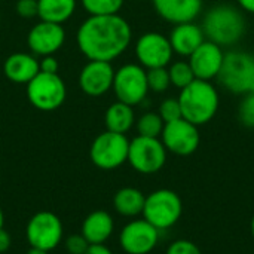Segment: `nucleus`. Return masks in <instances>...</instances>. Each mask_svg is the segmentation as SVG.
Returning a JSON list of instances; mask_svg holds the SVG:
<instances>
[{
	"label": "nucleus",
	"mask_w": 254,
	"mask_h": 254,
	"mask_svg": "<svg viewBox=\"0 0 254 254\" xmlns=\"http://www.w3.org/2000/svg\"><path fill=\"white\" fill-rule=\"evenodd\" d=\"M15 9L21 18H34L37 16V0H18Z\"/></svg>",
	"instance_id": "32"
},
{
	"label": "nucleus",
	"mask_w": 254,
	"mask_h": 254,
	"mask_svg": "<svg viewBox=\"0 0 254 254\" xmlns=\"http://www.w3.org/2000/svg\"><path fill=\"white\" fill-rule=\"evenodd\" d=\"M161 141L168 152L179 156H189L199 147L201 137L198 127L182 118L164 125Z\"/></svg>",
	"instance_id": "11"
},
{
	"label": "nucleus",
	"mask_w": 254,
	"mask_h": 254,
	"mask_svg": "<svg viewBox=\"0 0 254 254\" xmlns=\"http://www.w3.org/2000/svg\"><path fill=\"white\" fill-rule=\"evenodd\" d=\"M238 119L244 127L254 128V92L246 94L241 100L238 107Z\"/></svg>",
	"instance_id": "28"
},
{
	"label": "nucleus",
	"mask_w": 254,
	"mask_h": 254,
	"mask_svg": "<svg viewBox=\"0 0 254 254\" xmlns=\"http://www.w3.org/2000/svg\"><path fill=\"white\" fill-rule=\"evenodd\" d=\"M0 21H1V15H0Z\"/></svg>",
	"instance_id": "40"
},
{
	"label": "nucleus",
	"mask_w": 254,
	"mask_h": 254,
	"mask_svg": "<svg viewBox=\"0 0 254 254\" xmlns=\"http://www.w3.org/2000/svg\"><path fill=\"white\" fill-rule=\"evenodd\" d=\"M201 27L207 40L219 46H231L241 40L247 24L240 7L216 4L205 13Z\"/></svg>",
	"instance_id": "2"
},
{
	"label": "nucleus",
	"mask_w": 254,
	"mask_h": 254,
	"mask_svg": "<svg viewBox=\"0 0 254 254\" xmlns=\"http://www.w3.org/2000/svg\"><path fill=\"white\" fill-rule=\"evenodd\" d=\"M146 196L135 188H122L113 196V208L124 217H137L143 213Z\"/></svg>",
	"instance_id": "22"
},
{
	"label": "nucleus",
	"mask_w": 254,
	"mask_h": 254,
	"mask_svg": "<svg viewBox=\"0 0 254 254\" xmlns=\"http://www.w3.org/2000/svg\"><path fill=\"white\" fill-rule=\"evenodd\" d=\"M252 235H253V238H254V216H253V219H252Z\"/></svg>",
	"instance_id": "39"
},
{
	"label": "nucleus",
	"mask_w": 254,
	"mask_h": 254,
	"mask_svg": "<svg viewBox=\"0 0 254 254\" xmlns=\"http://www.w3.org/2000/svg\"><path fill=\"white\" fill-rule=\"evenodd\" d=\"M159 241V231L147 220L127 223L119 235L121 247L128 254H149Z\"/></svg>",
	"instance_id": "13"
},
{
	"label": "nucleus",
	"mask_w": 254,
	"mask_h": 254,
	"mask_svg": "<svg viewBox=\"0 0 254 254\" xmlns=\"http://www.w3.org/2000/svg\"><path fill=\"white\" fill-rule=\"evenodd\" d=\"M132 30L125 18L116 15L89 16L76 34L79 51L89 61L112 63L131 45Z\"/></svg>",
	"instance_id": "1"
},
{
	"label": "nucleus",
	"mask_w": 254,
	"mask_h": 254,
	"mask_svg": "<svg viewBox=\"0 0 254 254\" xmlns=\"http://www.w3.org/2000/svg\"><path fill=\"white\" fill-rule=\"evenodd\" d=\"M147 73V85L149 91L153 92H165L171 86L170 73L167 67H158V68H149Z\"/></svg>",
	"instance_id": "27"
},
{
	"label": "nucleus",
	"mask_w": 254,
	"mask_h": 254,
	"mask_svg": "<svg viewBox=\"0 0 254 254\" xmlns=\"http://www.w3.org/2000/svg\"><path fill=\"white\" fill-rule=\"evenodd\" d=\"M167 254H201V250L196 247V244H193L192 241L188 240H179L174 241L168 250Z\"/></svg>",
	"instance_id": "31"
},
{
	"label": "nucleus",
	"mask_w": 254,
	"mask_h": 254,
	"mask_svg": "<svg viewBox=\"0 0 254 254\" xmlns=\"http://www.w3.org/2000/svg\"><path fill=\"white\" fill-rule=\"evenodd\" d=\"M125 0H82V6L89 16L116 15L122 9Z\"/></svg>",
	"instance_id": "25"
},
{
	"label": "nucleus",
	"mask_w": 254,
	"mask_h": 254,
	"mask_svg": "<svg viewBox=\"0 0 254 254\" xmlns=\"http://www.w3.org/2000/svg\"><path fill=\"white\" fill-rule=\"evenodd\" d=\"M25 235L30 247L52 252L63 241L64 228L57 214L51 211H39L28 220Z\"/></svg>",
	"instance_id": "10"
},
{
	"label": "nucleus",
	"mask_w": 254,
	"mask_h": 254,
	"mask_svg": "<svg viewBox=\"0 0 254 254\" xmlns=\"http://www.w3.org/2000/svg\"><path fill=\"white\" fill-rule=\"evenodd\" d=\"M67 88L58 73L39 71L27 83V97L33 107L42 112H54L65 101Z\"/></svg>",
	"instance_id": "6"
},
{
	"label": "nucleus",
	"mask_w": 254,
	"mask_h": 254,
	"mask_svg": "<svg viewBox=\"0 0 254 254\" xmlns=\"http://www.w3.org/2000/svg\"><path fill=\"white\" fill-rule=\"evenodd\" d=\"M4 76L13 83H28L39 71V60L33 54L15 52L4 60Z\"/></svg>",
	"instance_id": "19"
},
{
	"label": "nucleus",
	"mask_w": 254,
	"mask_h": 254,
	"mask_svg": "<svg viewBox=\"0 0 254 254\" xmlns=\"http://www.w3.org/2000/svg\"><path fill=\"white\" fill-rule=\"evenodd\" d=\"M173 48L170 39L158 31H149L138 37L135 43V57L138 64L149 68L167 67L173 58Z\"/></svg>",
	"instance_id": "12"
},
{
	"label": "nucleus",
	"mask_w": 254,
	"mask_h": 254,
	"mask_svg": "<svg viewBox=\"0 0 254 254\" xmlns=\"http://www.w3.org/2000/svg\"><path fill=\"white\" fill-rule=\"evenodd\" d=\"M76 10V0H37V16L40 21L63 24Z\"/></svg>",
	"instance_id": "21"
},
{
	"label": "nucleus",
	"mask_w": 254,
	"mask_h": 254,
	"mask_svg": "<svg viewBox=\"0 0 254 254\" xmlns=\"http://www.w3.org/2000/svg\"><path fill=\"white\" fill-rule=\"evenodd\" d=\"M39 68L40 71H45V73H58L60 64L54 55H46V57H42V60L39 61Z\"/></svg>",
	"instance_id": "33"
},
{
	"label": "nucleus",
	"mask_w": 254,
	"mask_h": 254,
	"mask_svg": "<svg viewBox=\"0 0 254 254\" xmlns=\"http://www.w3.org/2000/svg\"><path fill=\"white\" fill-rule=\"evenodd\" d=\"M240 7L246 12L254 13V0H237Z\"/></svg>",
	"instance_id": "36"
},
{
	"label": "nucleus",
	"mask_w": 254,
	"mask_h": 254,
	"mask_svg": "<svg viewBox=\"0 0 254 254\" xmlns=\"http://www.w3.org/2000/svg\"><path fill=\"white\" fill-rule=\"evenodd\" d=\"M217 79L229 92L241 95L254 92V57L241 51L225 54Z\"/></svg>",
	"instance_id": "4"
},
{
	"label": "nucleus",
	"mask_w": 254,
	"mask_h": 254,
	"mask_svg": "<svg viewBox=\"0 0 254 254\" xmlns=\"http://www.w3.org/2000/svg\"><path fill=\"white\" fill-rule=\"evenodd\" d=\"M3 225H4V214H3V211L0 208V229L3 228Z\"/></svg>",
	"instance_id": "38"
},
{
	"label": "nucleus",
	"mask_w": 254,
	"mask_h": 254,
	"mask_svg": "<svg viewBox=\"0 0 254 254\" xmlns=\"http://www.w3.org/2000/svg\"><path fill=\"white\" fill-rule=\"evenodd\" d=\"M168 73H170L171 85H174L179 89L186 88L188 85H190L196 79L192 68H190V65H189V63H186V61L173 63L171 67L168 68Z\"/></svg>",
	"instance_id": "26"
},
{
	"label": "nucleus",
	"mask_w": 254,
	"mask_h": 254,
	"mask_svg": "<svg viewBox=\"0 0 254 254\" xmlns=\"http://www.w3.org/2000/svg\"><path fill=\"white\" fill-rule=\"evenodd\" d=\"M89 246L91 244L85 240V237L82 234L70 235L64 243L65 252L68 254H85L86 250L89 249Z\"/></svg>",
	"instance_id": "30"
},
{
	"label": "nucleus",
	"mask_w": 254,
	"mask_h": 254,
	"mask_svg": "<svg viewBox=\"0 0 254 254\" xmlns=\"http://www.w3.org/2000/svg\"><path fill=\"white\" fill-rule=\"evenodd\" d=\"M85 254H113V252L109 247H106L104 244H92V246H89V249L86 250Z\"/></svg>",
	"instance_id": "35"
},
{
	"label": "nucleus",
	"mask_w": 254,
	"mask_h": 254,
	"mask_svg": "<svg viewBox=\"0 0 254 254\" xmlns=\"http://www.w3.org/2000/svg\"><path fill=\"white\" fill-rule=\"evenodd\" d=\"M27 254H49V252L42 250V249H36V247H30V250L27 252Z\"/></svg>",
	"instance_id": "37"
},
{
	"label": "nucleus",
	"mask_w": 254,
	"mask_h": 254,
	"mask_svg": "<svg viewBox=\"0 0 254 254\" xmlns=\"http://www.w3.org/2000/svg\"><path fill=\"white\" fill-rule=\"evenodd\" d=\"M183 213L180 196L170 189H159L146 196L143 217L158 231H165L174 226Z\"/></svg>",
	"instance_id": "5"
},
{
	"label": "nucleus",
	"mask_w": 254,
	"mask_h": 254,
	"mask_svg": "<svg viewBox=\"0 0 254 254\" xmlns=\"http://www.w3.org/2000/svg\"><path fill=\"white\" fill-rule=\"evenodd\" d=\"M115 68L107 61H88L79 74V86L88 97H101L113 86Z\"/></svg>",
	"instance_id": "16"
},
{
	"label": "nucleus",
	"mask_w": 254,
	"mask_h": 254,
	"mask_svg": "<svg viewBox=\"0 0 254 254\" xmlns=\"http://www.w3.org/2000/svg\"><path fill=\"white\" fill-rule=\"evenodd\" d=\"M129 140L127 134L104 131L95 137L89 149V158L100 170H116L128 162Z\"/></svg>",
	"instance_id": "7"
},
{
	"label": "nucleus",
	"mask_w": 254,
	"mask_h": 254,
	"mask_svg": "<svg viewBox=\"0 0 254 254\" xmlns=\"http://www.w3.org/2000/svg\"><path fill=\"white\" fill-rule=\"evenodd\" d=\"M225 52L222 51V46L204 40L189 57V65L199 80H213L219 76L222 64H223Z\"/></svg>",
	"instance_id": "15"
},
{
	"label": "nucleus",
	"mask_w": 254,
	"mask_h": 254,
	"mask_svg": "<svg viewBox=\"0 0 254 254\" xmlns=\"http://www.w3.org/2000/svg\"><path fill=\"white\" fill-rule=\"evenodd\" d=\"M128 162L141 174H155L167 162V149L159 138L138 135L129 141Z\"/></svg>",
	"instance_id": "9"
},
{
	"label": "nucleus",
	"mask_w": 254,
	"mask_h": 254,
	"mask_svg": "<svg viewBox=\"0 0 254 254\" xmlns=\"http://www.w3.org/2000/svg\"><path fill=\"white\" fill-rule=\"evenodd\" d=\"M159 116L162 118V121L165 124L168 122H173V121H177V119H182V107H180V103L177 98H167L161 103L159 106Z\"/></svg>",
	"instance_id": "29"
},
{
	"label": "nucleus",
	"mask_w": 254,
	"mask_h": 254,
	"mask_svg": "<svg viewBox=\"0 0 254 254\" xmlns=\"http://www.w3.org/2000/svg\"><path fill=\"white\" fill-rule=\"evenodd\" d=\"M179 103L183 119L199 127L208 124L217 113L220 98L216 86L208 80L195 79L190 85L180 89Z\"/></svg>",
	"instance_id": "3"
},
{
	"label": "nucleus",
	"mask_w": 254,
	"mask_h": 254,
	"mask_svg": "<svg viewBox=\"0 0 254 254\" xmlns=\"http://www.w3.org/2000/svg\"><path fill=\"white\" fill-rule=\"evenodd\" d=\"M164 125H165V122L162 121L159 113L147 112V113H144V115H141L138 118L137 131H138V135L158 138L162 134Z\"/></svg>",
	"instance_id": "24"
},
{
	"label": "nucleus",
	"mask_w": 254,
	"mask_h": 254,
	"mask_svg": "<svg viewBox=\"0 0 254 254\" xmlns=\"http://www.w3.org/2000/svg\"><path fill=\"white\" fill-rule=\"evenodd\" d=\"M134 122H135V115H134L132 106L116 101L106 110L104 124H106L107 131L127 134L132 128Z\"/></svg>",
	"instance_id": "23"
},
{
	"label": "nucleus",
	"mask_w": 254,
	"mask_h": 254,
	"mask_svg": "<svg viewBox=\"0 0 254 254\" xmlns=\"http://www.w3.org/2000/svg\"><path fill=\"white\" fill-rule=\"evenodd\" d=\"M113 231H115V220L112 214L104 210H95L85 217L80 234L92 246V244H104L112 237Z\"/></svg>",
	"instance_id": "20"
},
{
	"label": "nucleus",
	"mask_w": 254,
	"mask_h": 254,
	"mask_svg": "<svg viewBox=\"0 0 254 254\" xmlns=\"http://www.w3.org/2000/svg\"><path fill=\"white\" fill-rule=\"evenodd\" d=\"M10 246H12V237L4 228H1L0 229V254L6 253L10 249Z\"/></svg>",
	"instance_id": "34"
},
{
	"label": "nucleus",
	"mask_w": 254,
	"mask_h": 254,
	"mask_svg": "<svg viewBox=\"0 0 254 254\" xmlns=\"http://www.w3.org/2000/svg\"><path fill=\"white\" fill-rule=\"evenodd\" d=\"M118 101L128 106H137L143 103L149 92L147 73L140 64H125L115 71L112 86Z\"/></svg>",
	"instance_id": "8"
},
{
	"label": "nucleus",
	"mask_w": 254,
	"mask_h": 254,
	"mask_svg": "<svg viewBox=\"0 0 254 254\" xmlns=\"http://www.w3.org/2000/svg\"><path fill=\"white\" fill-rule=\"evenodd\" d=\"M156 13L174 25L193 22L202 10V0H152Z\"/></svg>",
	"instance_id": "17"
},
{
	"label": "nucleus",
	"mask_w": 254,
	"mask_h": 254,
	"mask_svg": "<svg viewBox=\"0 0 254 254\" xmlns=\"http://www.w3.org/2000/svg\"><path fill=\"white\" fill-rule=\"evenodd\" d=\"M65 42V31L61 24L40 21L31 27L27 45L33 55L46 57L58 52Z\"/></svg>",
	"instance_id": "14"
},
{
	"label": "nucleus",
	"mask_w": 254,
	"mask_h": 254,
	"mask_svg": "<svg viewBox=\"0 0 254 254\" xmlns=\"http://www.w3.org/2000/svg\"><path fill=\"white\" fill-rule=\"evenodd\" d=\"M168 39L176 54L190 57V54L205 40V34L201 25H196L195 22H183L174 25Z\"/></svg>",
	"instance_id": "18"
}]
</instances>
